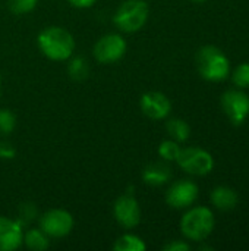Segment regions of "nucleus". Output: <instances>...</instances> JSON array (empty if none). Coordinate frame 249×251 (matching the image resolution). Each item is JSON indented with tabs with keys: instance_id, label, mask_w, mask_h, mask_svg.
Masks as SVG:
<instances>
[{
	"instance_id": "13",
	"label": "nucleus",
	"mask_w": 249,
	"mask_h": 251,
	"mask_svg": "<svg viewBox=\"0 0 249 251\" xmlns=\"http://www.w3.org/2000/svg\"><path fill=\"white\" fill-rule=\"evenodd\" d=\"M172 179V169L163 162L150 163L142 172V181L150 187H161Z\"/></svg>"
},
{
	"instance_id": "19",
	"label": "nucleus",
	"mask_w": 249,
	"mask_h": 251,
	"mask_svg": "<svg viewBox=\"0 0 249 251\" xmlns=\"http://www.w3.org/2000/svg\"><path fill=\"white\" fill-rule=\"evenodd\" d=\"M179 151H181L179 143H176L175 140H166L158 147V154L166 162H173V160L176 162Z\"/></svg>"
},
{
	"instance_id": "17",
	"label": "nucleus",
	"mask_w": 249,
	"mask_h": 251,
	"mask_svg": "<svg viewBox=\"0 0 249 251\" xmlns=\"http://www.w3.org/2000/svg\"><path fill=\"white\" fill-rule=\"evenodd\" d=\"M113 250L114 251H145L147 250V244L144 243L142 238H139L138 235L134 234H125L122 237H119L114 244H113Z\"/></svg>"
},
{
	"instance_id": "16",
	"label": "nucleus",
	"mask_w": 249,
	"mask_h": 251,
	"mask_svg": "<svg viewBox=\"0 0 249 251\" xmlns=\"http://www.w3.org/2000/svg\"><path fill=\"white\" fill-rule=\"evenodd\" d=\"M166 129H167L170 138L175 140L176 143H185L191 135L189 125L183 119H179V118H173V119L167 121Z\"/></svg>"
},
{
	"instance_id": "7",
	"label": "nucleus",
	"mask_w": 249,
	"mask_h": 251,
	"mask_svg": "<svg viewBox=\"0 0 249 251\" xmlns=\"http://www.w3.org/2000/svg\"><path fill=\"white\" fill-rule=\"evenodd\" d=\"M126 49H128V44L125 38L119 34L112 32L98 38V41L94 46L92 53L97 62L103 65H109V63L119 62L125 56Z\"/></svg>"
},
{
	"instance_id": "22",
	"label": "nucleus",
	"mask_w": 249,
	"mask_h": 251,
	"mask_svg": "<svg viewBox=\"0 0 249 251\" xmlns=\"http://www.w3.org/2000/svg\"><path fill=\"white\" fill-rule=\"evenodd\" d=\"M232 81L236 87L247 88L249 87V62L239 65L233 74H232Z\"/></svg>"
},
{
	"instance_id": "12",
	"label": "nucleus",
	"mask_w": 249,
	"mask_h": 251,
	"mask_svg": "<svg viewBox=\"0 0 249 251\" xmlns=\"http://www.w3.org/2000/svg\"><path fill=\"white\" fill-rule=\"evenodd\" d=\"M23 244V226L16 221L0 216V251H15Z\"/></svg>"
},
{
	"instance_id": "15",
	"label": "nucleus",
	"mask_w": 249,
	"mask_h": 251,
	"mask_svg": "<svg viewBox=\"0 0 249 251\" xmlns=\"http://www.w3.org/2000/svg\"><path fill=\"white\" fill-rule=\"evenodd\" d=\"M23 244L32 251H44L50 247V237L41 228H31L23 232Z\"/></svg>"
},
{
	"instance_id": "8",
	"label": "nucleus",
	"mask_w": 249,
	"mask_h": 251,
	"mask_svg": "<svg viewBox=\"0 0 249 251\" xmlns=\"http://www.w3.org/2000/svg\"><path fill=\"white\" fill-rule=\"evenodd\" d=\"M113 216L116 222L125 229H132L141 222V207L134 194L126 193L120 196L113 206Z\"/></svg>"
},
{
	"instance_id": "3",
	"label": "nucleus",
	"mask_w": 249,
	"mask_h": 251,
	"mask_svg": "<svg viewBox=\"0 0 249 251\" xmlns=\"http://www.w3.org/2000/svg\"><path fill=\"white\" fill-rule=\"evenodd\" d=\"M216 219L213 212L205 206L188 210L181 219V231L191 241H203L213 232Z\"/></svg>"
},
{
	"instance_id": "14",
	"label": "nucleus",
	"mask_w": 249,
	"mask_h": 251,
	"mask_svg": "<svg viewBox=\"0 0 249 251\" xmlns=\"http://www.w3.org/2000/svg\"><path fill=\"white\" fill-rule=\"evenodd\" d=\"M238 200H239V197H238L236 191L229 187H216L211 191V203L219 210L227 212V210L235 209L238 204Z\"/></svg>"
},
{
	"instance_id": "24",
	"label": "nucleus",
	"mask_w": 249,
	"mask_h": 251,
	"mask_svg": "<svg viewBox=\"0 0 249 251\" xmlns=\"http://www.w3.org/2000/svg\"><path fill=\"white\" fill-rule=\"evenodd\" d=\"M15 154H16L15 147H13L10 143H7V141H0V159H3V160H10V159L15 157Z\"/></svg>"
},
{
	"instance_id": "18",
	"label": "nucleus",
	"mask_w": 249,
	"mask_h": 251,
	"mask_svg": "<svg viewBox=\"0 0 249 251\" xmlns=\"http://www.w3.org/2000/svg\"><path fill=\"white\" fill-rule=\"evenodd\" d=\"M68 72L70 75V78L73 79H85L90 74V66L88 62L82 57H70L69 63H68Z\"/></svg>"
},
{
	"instance_id": "11",
	"label": "nucleus",
	"mask_w": 249,
	"mask_h": 251,
	"mask_svg": "<svg viewBox=\"0 0 249 251\" xmlns=\"http://www.w3.org/2000/svg\"><path fill=\"white\" fill-rule=\"evenodd\" d=\"M139 106L142 113L154 121H161L166 119L172 110V103L167 99L166 94L160 93V91H148L145 93L141 100H139Z\"/></svg>"
},
{
	"instance_id": "26",
	"label": "nucleus",
	"mask_w": 249,
	"mask_h": 251,
	"mask_svg": "<svg viewBox=\"0 0 249 251\" xmlns=\"http://www.w3.org/2000/svg\"><path fill=\"white\" fill-rule=\"evenodd\" d=\"M73 7H78V9H88L91 7L92 4H95L97 0H68Z\"/></svg>"
},
{
	"instance_id": "21",
	"label": "nucleus",
	"mask_w": 249,
	"mask_h": 251,
	"mask_svg": "<svg viewBox=\"0 0 249 251\" xmlns=\"http://www.w3.org/2000/svg\"><path fill=\"white\" fill-rule=\"evenodd\" d=\"M38 0H7L9 10L15 15H25L35 9Z\"/></svg>"
},
{
	"instance_id": "5",
	"label": "nucleus",
	"mask_w": 249,
	"mask_h": 251,
	"mask_svg": "<svg viewBox=\"0 0 249 251\" xmlns=\"http://www.w3.org/2000/svg\"><path fill=\"white\" fill-rule=\"evenodd\" d=\"M176 162L185 172L197 176H204L210 174L214 168L213 156L207 150L200 147L181 149Z\"/></svg>"
},
{
	"instance_id": "20",
	"label": "nucleus",
	"mask_w": 249,
	"mask_h": 251,
	"mask_svg": "<svg viewBox=\"0 0 249 251\" xmlns=\"http://www.w3.org/2000/svg\"><path fill=\"white\" fill-rule=\"evenodd\" d=\"M16 126V116L9 109H0V135H9Z\"/></svg>"
},
{
	"instance_id": "10",
	"label": "nucleus",
	"mask_w": 249,
	"mask_h": 251,
	"mask_svg": "<svg viewBox=\"0 0 249 251\" xmlns=\"http://www.w3.org/2000/svg\"><path fill=\"white\" fill-rule=\"evenodd\" d=\"M222 107L233 125H241L249 115V97L241 90H227L222 96Z\"/></svg>"
},
{
	"instance_id": "4",
	"label": "nucleus",
	"mask_w": 249,
	"mask_h": 251,
	"mask_svg": "<svg viewBox=\"0 0 249 251\" xmlns=\"http://www.w3.org/2000/svg\"><path fill=\"white\" fill-rule=\"evenodd\" d=\"M150 9L144 0H125L114 12L113 22L123 32L139 31L148 19Z\"/></svg>"
},
{
	"instance_id": "25",
	"label": "nucleus",
	"mask_w": 249,
	"mask_h": 251,
	"mask_svg": "<svg viewBox=\"0 0 249 251\" xmlns=\"http://www.w3.org/2000/svg\"><path fill=\"white\" fill-rule=\"evenodd\" d=\"M164 251H189L191 250V246L185 241H179V240H175L169 244H166L163 247Z\"/></svg>"
},
{
	"instance_id": "23",
	"label": "nucleus",
	"mask_w": 249,
	"mask_h": 251,
	"mask_svg": "<svg viewBox=\"0 0 249 251\" xmlns=\"http://www.w3.org/2000/svg\"><path fill=\"white\" fill-rule=\"evenodd\" d=\"M35 216H37V210H35V207H34L31 203H25V204H22V206H21V209H19V218H18L16 221L23 226L25 224L31 222Z\"/></svg>"
},
{
	"instance_id": "1",
	"label": "nucleus",
	"mask_w": 249,
	"mask_h": 251,
	"mask_svg": "<svg viewBox=\"0 0 249 251\" xmlns=\"http://www.w3.org/2000/svg\"><path fill=\"white\" fill-rule=\"evenodd\" d=\"M37 44L40 51L54 62L69 60L75 50L73 35L62 26L44 28L37 37Z\"/></svg>"
},
{
	"instance_id": "6",
	"label": "nucleus",
	"mask_w": 249,
	"mask_h": 251,
	"mask_svg": "<svg viewBox=\"0 0 249 251\" xmlns=\"http://www.w3.org/2000/svg\"><path fill=\"white\" fill-rule=\"evenodd\" d=\"M40 228L50 238H63L73 229V216L65 209H51L40 216Z\"/></svg>"
},
{
	"instance_id": "9",
	"label": "nucleus",
	"mask_w": 249,
	"mask_h": 251,
	"mask_svg": "<svg viewBox=\"0 0 249 251\" xmlns=\"http://www.w3.org/2000/svg\"><path fill=\"white\" fill-rule=\"evenodd\" d=\"M198 185L189 179H181L173 182L167 193H166V201L173 209H186L191 207L197 199H198Z\"/></svg>"
},
{
	"instance_id": "2",
	"label": "nucleus",
	"mask_w": 249,
	"mask_h": 251,
	"mask_svg": "<svg viewBox=\"0 0 249 251\" xmlns=\"http://www.w3.org/2000/svg\"><path fill=\"white\" fill-rule=\"evenodd\" d=\"M197 66L201 76L211 82L225 81L230 74L227 56L216 46H204L197 53Z\"/></svg>"
},
{
	"instance_id": "27",
	"label": "nucleus",
	"mask_w": 249,
	"mask_h": 251,
	"mask_svg": "<svg viewBox=\"0 0 249 251\" xmlns=\"http://www.w3.org/2000/svg\"><path fill=\"white\" fill-rule=\"evenodd\" d=\"M192 1H195V3H203V1H205V0H192Z\"/></svg>"
},
{
	"instance_id": "28",
	"label": "nucleus",
	"mask_w": 249,
	"mask_h": 251,
	"mask_svg": "<svg viewBox=\"0 0 249 251\" xmlns=\"http://www.w3.org/2000/svg\"><path fill=\"white\" fill-rule=\"evenodd\" d=\"M0 85H1V75H0Z\"/></svg>"
}]
</instances>
